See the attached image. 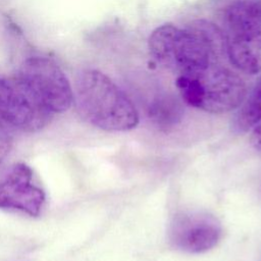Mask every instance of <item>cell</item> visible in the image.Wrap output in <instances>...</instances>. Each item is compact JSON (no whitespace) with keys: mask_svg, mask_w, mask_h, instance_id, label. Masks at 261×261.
Instances as JSON below:
<instances>
[{"mask_svg":"<svg viewBox=\"0 0 261 261\" xmlns=\"http://www.w3.org/2000/svg\"><path fill=\"white\" fill-rule=\"evenodd\" d=\"M73 102L88 122L105 130H128L139 123V113L130 99L98 69L80 71L73 88Z\"/></svg>","mask_w":261,"mask_h":261,"instance_id":"cell-1","label":"cell"},{"mask_svg":"<svg viewBox=\"0 0 261 261\" xmlns=\"http://www.w3.org/2000/svg\"><path fill=\"white\" fill-rule=\"evenodd\" d=\"M225 54L239 70L261 71V1L236 0L221 14Z\"/></svg>","mask_w":261,"mask_h":261,"instance_id":"cell-2","label":"cell"},{"mask_svg":"<svg viewBox=\"0 0 261 261\" xmlns=\"http://www.w3.org/2000/svg\"><path fill=\"white\" fill-rule=\"evenodd\" d=\"M175 85L187 104L209 113L237 109L247 95L239 74L214 63L200 71L178 74Z\"/></svg>","mask_w":261,"mask_h":261,"instance_id":"cell-3","label":"cell"},{"mask_svg":"<svg viewBox=\"0 0 261 261\" xmlns=\"http://www.w3.org/2000/svg\"><path fill=\"white\" fill-rule=\"evenodd\" d=\"M148 47L157 63L178 74L203 70L215 61L203 40L188 25L181 29L165 23L156 28Z\"/></svg>","mask_w":261,"mask_h":261,"instance_id":"cell-4","label":"cell"},{"mask_svg":"<svg viewBox=\"0 0 261 261\" xmlns=\"http://www.w3.org/2000/svg\"><path fill=\"white\" fill-rule=\"evenodd\" d=\"M15 74L53 114L64 112L71 106L73 89L53 59L41 55L30 56L21 62Z\"/></svg>","mask_w":261,"mask_h":261,"instance_id":"cell-5","label":"cell"},{"mask_svg":"<svg viewBox=\"0 0 261 261\" xmlns=\"http://www.w3.org/2000/svg\"><path fill=\"white\" fill-rule=\"evenodd\" d=\"M53 115L18 75L0 77V117L8 124L35 133L45 127Z\"/></svg>","mask_w":261,"mask_h":261,"instance_id":"cell-6","label":"cell"},{"mask_svg":"<svg viewBox=\"0 0 261 261\" xmlns=\"http://www.w3.org/2000/svg\"><path fill=\"white\" fill-rule=\"evenodd\" d=\"M222 237L220 222L202 211H182L174 215L169 229V243L176 250L203 253L214 248Z\"/></svg>","mask_w":261,"mask_h":261,"instance_id":"cell-7","label":"cell"},{"mask_svg":"<svg viewBox=\"0 0 261 261\" xmlns=\"http://www.w3.org/2000/svg\"><path fill=\"white\" fill-rule=\"evenodd\" d=\"M45 203L44 191L34 184L33 170L24 163L15 164L0 181V208L39 216Z\"/></svg>","mask_w":261,"mask_h":261,"instance_id":"cell-8","label":"cell"},{"mask_svg":"<svg viewBox=\"0 0 261 261\" xmlns=\"http://www.w3.org/2000/svg\"><path fill=\"white\" fill-rule=\"evenodd\" d=\"M149 120L159 129L167 132L179 123L182 108L178 101L169 95L156 96L147 106Z\"/></svg>","mask_w":261,"mask_h":261,"instance_id":"cell-9","label":"cell"},{"mask_svg":"<svg viewBox=\"0 0 261 261\" xmlns=\"http://www.w3.org/2000/svg\"><path fill=\"white\" fill-rule=\"evenodd\" d=\"M238 108L232 120V129L236 133H246L261 121V76Z\"/></svg>","mask_w":261,"mask_h":261,"instance_id":"cell-10","label":"cell"},{"mask_svg":"<svg viewBox=\"0 0 261 261\" xmlns=\"http://www.w3.org/2000/svg\"><path fill=\"white\" fill-rule=\"evenodd\" d=\"M11 148V138L0 123V164L3 162Z\"/></svg>","mask_w":261,"mask_h":261,"instance_id":"cell-11","label":"cell"},{"mask_svg":"<svg viewBox=\"0 0 261 261\" xmlns=\"http://www.w3.org/2000/svg\"><path fill=\"white\" fill-rule=\"evenodd\" d=\"M251 144L256 150L261 151V121L258 123V125L254 128L252 133Z\"/></svg>","mask_w":261,"mask_h":261,"instance_id":"cell-12","label":"cell"},{"mask_svg":"<svg viewBox=\"0 0 261 261\" xmlns=\"http://www.w3.org/2000/svg\"><path fill=\"white\" fill-rule=\"evenodd\" d=\"M260 1H261V0H260Z\"/></svg>","mask_w":261,"mask_h":261,"instance_id":"cell-13","label":"cell"}]
</instances>
